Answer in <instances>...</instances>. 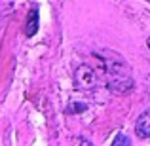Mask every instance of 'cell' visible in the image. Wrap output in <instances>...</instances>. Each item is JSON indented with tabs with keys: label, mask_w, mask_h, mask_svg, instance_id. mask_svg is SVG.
<instances>
[{
	"label": "cell",
	"mask_w": 150,
	"mask_h": 146,
	"mask_svg": "<svg viewBox=\"0 0 150 146\" xmlns=\"http://www.w3.org/2000/svg\"><path fill=\"white\" fill-rule=\"evenodd\" d=\"M106 63V80H108L110 87L114 91H127L131 89V74H129V68L125 66L124 59L116 57V53L108 55V61Z\"/></svg>",
	"instance_id": "1"
},
{
	"label": "cell",
	"mask_w": 150,
	"mask_h": 146,
	"mask_svg": "<svg viewBox=\"0 0 150 146\" xmlns=\"http://www.w3.org/2000/svg\"><path fill=\"white\" fill-rule=\"evenodd\" d=\"M74 84H76L78 89H93L97 85V76L95 70L88 65L78 66L76 74H74Z\"/></svg>",
	"instance_id": "2"
},
{
	"label": "cell",
	"mask_w": 150,
	"mask_h": 146,
	"mask_svg": "<svg viewBox=\"0 0 150 146\" xmlns=\"http://www.w3.org/2000/svg\"><path fill=\"white\" fill-rule=\"evenodd\" d=\"M135 133L139 139H148L150 137V108L144 110L139 116V120L135 123Z\"/></svg>",
	"instance_id": "3"
},
{
	"label": "cell",
	"mask_w": 150,
	"mask_h": 146,
	"mask_svg": "<svg viewBox=\"0 0 150 146\" xmlns=\"http://www.w3.org/2000/svg\"><path fill=\"white\" fill-rule=\"evenodd\" d=\"M40 25V19H38V8L33 6L29 11V17H27V27H25V34L27 36H34Z\"/></svg>",
	"instance_id": "4"
},
{
	"label": "cell",
	"mask_w": 150,
	"mask_h": 146,
	"mask_svg": "<svg viewBox=\"0 0 150 146\" xmlns=\"http://www.w3.org/2000/svg\"><path fill=\"white\" fill-rule=\"evenodd\" d=\"M129 142H131V140H129L127 137H124V135H118L116 139L112 140V144H114V146H118V144H125V146H127Z\"/></svg>",
	"instance_id": "5"
},
{
	"label": "cell",
	"mask_w": 150,
	"mask_h": 146,
	"mask_svg": "<svg viewBox=\"0 0 150 146\" xmlns=\"http://www.w3.org/2000/svg\"><path fill=\"white\" fill-rule=\"evenodd\" d=\"M146 44H148V49H150V38H148V42H146Z\"/></svg>",
	"instance_id": "6"
}]
</instances>
